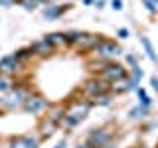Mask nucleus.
<instances>
[{
	"label": "nucleus",
	"mask_w": 158,
	"mask_h": 148,
	"mask_svg": "<svg viewBox=\"0 0 158 148\" xmlns=\"http://www.w3.org/2000/svg\"><path fill=\"white\" fill-rule=\"evenodd\" d=\"M63 107H65V113H63V118L59 122V126L63 125L65 128H75L77 125H81L85 121V117L89 115V111H91V105H89V101L85 97L83 99H69Z\"/></svg>",
	"instance_id": "1"
},
{
	"label": "nucleus",
	"mask_w": 158,
	"mask_h": 148,
	"mask_svg": "<svg viewBox=\"0 0 158 148\" xmlns=\"http://www.w3.org/2000/svg\"><path fill=\"white\" fill-rule=\"evenodd\" d=\"M93 57H99V59H105V61H111L113 57L117 56H123V47L118 46L117 42H113V39H101V43L93 49Z\"/></svg>",
	"instance_id": "2"
},
{
	"label": "nucleus",
	"mask_w": 158,
	"mask_h": 148,
	"mask_svg": "<svg viewBox=\"0 0 158 148\" xmlns=\"http://www.w3.org/2000/svg\"><path fill=\"white\" fill-rule=\"evenodd\" d=\"M32 89L22 85V83H16L12 89L8 91V97L4 99V105H6L8 109H14V107H22L24 103H26V99L32 95Z\"/></svg>",
	"instance_id": "3"
},
{
	"label": "nucleus",
	"mask_w": 158,
	"mask_h": 148,
	"mask_svg": "<svg viewBox=\"0 0 158 148\" xmlns=\"http://www.w3.org/2000/svg\"><path fill=\"white\" fill-rule=\"evenodd\" d=\"M113 138H115L113 128L101 126V128H93V130L89 132L87 138H85V144H87L89 148H101V146H105L107 142H111Z\"/></svg>",
	"instance_id": "4"
},
{
	"label": "nucleus",
	"mask_w": 158,
	"mask_h": 148,
	"mask_svg": "<svg viewBox=\"0 0 158 148\" xmlns=\"http://www.w3.org/2000/svg\"><path fill=\"white\" fill-rule=\"evenodd\" d=\"M107 91H111V83L103 81L99 75L89 77L87 81L83 83V87H81V93H83V97H85V99H91V97L101 95V93H107Z\"/></svg>",
	"instance_id": "5"
},
{
	"label": "nucleus",
	"mask_w": 158,
	"mask_h": 148,
	"mask_svg": "<svg viewBox=\"0 0 158 148\" xmlns=\"http://www.w3.org/2000/svg\"><path fill=\"white\" fill-rule=\"evenodd\" d=\"M49 105H52V103H49L42 93H32V95L26 99V103L22 105V109L26 113H32V115H40V113H46L49 109Z\"/></svg>",
	"instance_id": "6"
},
{
	"label": "nucleus",
	"mask_w": 158,
	"mask_h": 148,
	"mask_svg": "<svg viewBox=\"0 0 158 148\" xmlns=\"http://www.w3.org/2000/svg\"><path fill=\"white\" fill-rule=\"evenodd\" d=\"M127 75H128V69L125 65H121V63H115V61H107V65L99 73V77L107 83H115V81H118V79H123Z\"/></svg>",
	"instance_id": "7"
},
{
	"label": "nucleus",
	"mask_w": 158,
	"mask_h": 148,
	"mask_svg": "<svg viewBox=\"0 0 158 148\" xmlns=\"http://www.w3.org/2000/svg\"><path fill=\"white\" fill-rule=\"evenodd\" d=\"M101 39H103L101 34H87V32H83L81 36H79V39L73 43V47H75L79 53H91L93 49L101 43Z\"/></svg>",
	"instance_id": "8"
},
{
	"label": "nucleus",
	"mask_w": 158,
	"mask_h": 148,
	"mask_svg": "<svg viewBox=\"0 0 158 148\" xmlns=\"http://www.w3.org/2000/svg\"><path fill=\"white\" fill-rule=\"evenodd\" d=\"M6 148H40V138L26 134V136H12Z\"/></svg>",
	"instance_id": "9"
},
{
	"label": "nucleus",
	"mask_w": 158,
	"mask_h": 148,
	"mask_svg": "<svg viewBox=\"0 0 158 148\" xmlns=\"http://www.w3.org/2000/svg\"><path fill=\"white\" fill-rule=\"evenodd\" d=\"M22 67H24V63H20L14 56H6V57H2L0 59V73H4V75H16V73L22 71Z\"/></svg>",
	"instance_id": "10"
},
{
	"label": "nucleus",
	"mask_w": 158,
	"mask_h": 148,
	"mask_svg": "<svg viewBox=\"0 0 158 148\" xmlns=\"http://www.w3.org/2000/svg\"><path fill=\"white\" fill-rule=\"evenodd\" d=\"M69 8H71V4H48V6L44 8V18L46 20H57V18H61Z\"/></svg>",
	"instance_id": "11"
},
{
	"label": "nucleus",
	"mask_w": 158,
	"mask_h": 148,
	"mask_svg": "<svg viewBox=\"0 0 158 148\" xmlns=\"http://www.w3.org/2000/svg\"><path fill=\"white\" fill-rule=\"evenodd\" d=\"M30 47H32V51H34V56H36V57H48V56H52V53H53V47L49 46L46 39H38V42H34Z\"/></svg>",
	"instance_id": "12"
},
{
	"label": "nucleus",
	"mask_w": 158,
	"mask_h": 148,
	"mask_svg": "<svg viewBox=\"0 0 158 148\" xmlns=\"http://www.w3.org/2000/svg\"><path fill=\"white\" fill-rule=\"evenodd\" d=\"M59 128L57 122H53V121H49V118L46 117H42V121H40V125H38V132H42V136L44 138H49Z\"/></svg>",
	"instance_id": "13"
},
{
	"label": "nucleus",
	"mask_w": 158,
	"mask_h": 148,
	"mask_svg": "<svg viewBox=\"0 0 158 148\" xmlns=\"http://www.w3.org/2000/svg\"><path fill=\"white\" fill-rule=\"evenodd\" d=\"M63 113H65V107H63V103H59V105H49V109L46 111V118H49V121L53 122H61L63 118Z\"/></svg>",
	"instance_id": "14"
},
{
	"label": "nucleus",
	"mask_w": 158,
	"mask_h": 148,
	"mask_svg": "<svg viewBox=\"0 0 158 148\" xmlns=\"http://www.w3.org/2000/svg\"><path fill=\"white\" fill-rule=\"evenodd\" d=\"M128 91H132L128 77H123V79H118V81L111 83V93L113 95H123V93H128Z\"/></svg>",
	"instance_id": "15"
},
{
	"label": "nucleus",
	"mask_w": 158,
	"mask_h": 148,
	"mask_svg": "<svg viewBox=\"0 0 158 148\" xmlns=\"http://www.w3.org/2000/svg\"><path fill=\"white\" fill-rule=\"evenodd\" d=\"M87 101H89L91 107H107V105L113 103V93L107 91V93H101V95H95V97L87 99Z\"/></svg>",
	"instance_id": "16"
},
{
	"label": "nucleus",
	"mask_w": 158,
	"mask_h": 148,
	"mask_svg": "<svg viewBox=\"0 0 158 148\" xmlns=\"http://www.w3.org/2000/svg\"><path fill=\"white\" fill-rule=\"evenodd\" d=\"M44 39H46L53 49L61 47V46H65V32H52V34H48Z\"/></svg>",
	"instance_id": "17"
},
{
	"label": "nucleus",
	"mask_w": 158,
	"mask_h": 148,
	"mask_svg": "<svg viewBox=\"0 0 158 148\" xmlns=\"http://www.w3.org/2000/svg\"><path fill=\"white\" fill-rule=\"evenodd\" d=\"M128 81H131V87H132V91H136L138 85H140V81H142V69L140 67H131L128 69Z\"/></svg>",
	"instance_id": "18"
},
{
	"label": "nucleus",
	"mask_w": 158,
	"mask_h": 148,
	"mask_svg": "<svg viewBox=\"0 0 158 148\" xmlns=\"http://www.w3.org/2000/svg\"><path fill=\"white\" fill-rule=\"evenodd\" d=\"M140 43H142V47H144V51H146V56H148V59L150 61H158V57H156V51H154V46H152V42L148 39L146 36H142L140 38Z\"/></svg>",
	"instance_id": "19"
},
{
	"label": "nucleus",
	"mask_w": 158,
	"mask_h": 148,
	"mask_svg": "<svg viewBox=\"0 0 158 148\" xmlns=\"http://www.w3.org/2000/svg\"><path fill=\"white\" fill-rule=\"evenodd\" d=\"M107 65V61L105 59H99V57H95V59H89L87 61V67H89V71L91 73H95V75H99V73L103 71V67Z\"/></svg>",
	"instance_id": "20"
},
{
	"label": "nucleus",
	"mask_w": 158,
	"mask_h": 148,
	"mask_svg": "<svg viewBox=\"0 0 158 148\" xmlns=\"http://www.w3.org/2000/svg\"><path fill=\"white\" fill-rule=\"evenodd\" d=\"M14 85H16V81H14L12 75H4V73H0V91L8 93Z\"/></svg>",
	"instance_id": "21"
},
{
	"label": "nucleus",
	"mask_w": 158,
	"mask_h": 148,
	"mask_svg": "<svg viewBox=\"0 0 158 148\" xmlns=\"http://www.w3.org/2000/svg\"><path fill=\"white\" fill-rule=\"evenodd\" d=\"M12 56L16 57L20 63H24V61H28V59L36 57V56H34V51H32V47H22V49H18V51H14Z\"/></svg>",
	"instance_id": "22"
},
{
	"label": "nucleus",
	"mask_w": 158,
	"mask_h": 148,
	"mask_svg": "<svg viewBox=\"0 0 158 148\" xmlns=\"http://www.w3.org/2000/svg\"><path fill=\"white\" fill-rule=\"evenodd\" d=\"M18 4H20L24 10H30V12H32V10L44 6V4H46V0H18Z\"/></svg>",
	"instance_id": "23"
},
{
	"label": "nucleus",
	"mask_w": 158,
	"mask_h": 148,
	"mask_svg": "<svg viewBox=\"0 0 158 148\" xmlns=\"http://www.w3.org/2000/svg\"><path fill=\"white\" fill-rule=\"evenodd\" d=\"M136 93H138V99H140V105L138 107H142V109H150V105H152V99L146 95V91L142 87H138L136 89Z\"/></svg>",
	"instance_id": "24"
},
{
	"label": "nucleus",
	"mask_w": 158,
	"mask_h": 148,
	"mask_svg": "<svg viewBox=\"0 0 158 148\" xmlns=\"http://www.w3.org/2000/svg\"><path fill=\"white\" fill-rule=\"evenodd\" d=\"M81 34L83 32H79V30H69V32H65V46H73Z\"/></svg>",
	"instance_id": "25"
},
{
	"label": "nucleus",
	"mask_w": 158,
	"mask_h": 148,
	"mask_svg": "<svg viewBox=\"0 0 158 148\" xmlns=\"http://www.w3.org/2000/svg\"><path fill=\"white\" fill-rule=\"evenodd\" d=\"M128 115H131V118H142L144 115H148V109H142V107H135V109H132L131 113H128Z\"/></svg>",
	"instance_id": "26"
},
{
	"label": "nucleus",
	"mask_w": 158,
	"mask_h": 148,
	"mask_svg": "<svg viewBox=\"0 0 158 148\" xmlns=\"http://www.w3.org/2000/svg\"><path fill=\"white\" fill-rule=\"evenodd\" d=\"M142 4L146 6V10H148L150 14H156V12H158V6H156V4H152L150 0H142Z\"/></svg>",
	"instance_id": "27"
},
{
	"label": "nucleus",
	"mask_w": 158,
	"mask_h": 148,
	"mask_svg": "<svg viewBox=\"0 0 158 148\" xmlns=\"http://www.w3.org/2000/svg\"><path fill=\"white\" fill-rule=\"evenodd\" d=\"M127 63H128L131 67H136V65H138V59L132 56V53H127Z\"/></svg>",
	"instance_id": "28"
},
{
	"label": "nucleus",
	"mask_w": 158,
	"mask_h": 148,
	"mask_svg": "<svg viewBox=\"0 0 158 148\" xmlns=\"http://www.w3.org/2000/svg\"><path fill=\"white\" fill-rule=\"evenodd\" d=\"M14 4H18V0H0V6L2 8H12Z\"/></svg>",
	"instance_id": "29"
},
{
	"label": "nucleus",
	"mask_w": 158,
	"mask_h": 148,
	"mask_svg": "<svg viewBox=\"0 0 158 148\" xmlns=\"http://www.w3.org/2000/svg\"><path fill=\"white\" fill-rule=\"evenodd\" d=\"M117 36L121 38V39H127L128 36H131V32H128L127 28H121V30H118V32H117Z\"/></svg>",
	"instance_id": "30"
},
{
	"label": "nucleus",
	"mask_w": 158,
	"mask_h": 148,
	"mask_svg": "<svg viewBox=\"0 0 158 148\" xmlns=\"http://www.w3.org/2000/svg\"><path fill=\"white\" fill-rule=\"evenodd\" d=\"M113 10H123V0H111Z\"/></svg>",
	"instance_id": "31"
},
{
	"label": "nucleus",
	"mask_w": 158,
	"mask_h": 148,
	"mask_svg": "<svg viewBox=\"0 0 158 148\" xmlns=\"http://www.w3.org/2000/svg\"><path fill=\"white\" fill-rule=\"evenodd\" d=\"M93 6H95L97 10H103L105 8V0H93Z\"/></svg>",
	"instance_id": "32"
},
{
	"label": "nucleus",
	"mask_w": 158,
	"mask_h": 148,
	"mask_svg": "<svg viewBox=\"0 0 158 148\" xmlns=\"http://www.w3.org/2000/svg\"><path fill=\"white\" fill-rule=\"evenodd\" d=\"M150 83H152V87H154L156 91H158V77H156V75H154V77L150 79Z\"/></svg>",
	"instance_id": "33"
},
{
	"label": "nucleus",
	"mask_w": 158,
	"mask_h": 148,
	"mask_svg": "<svg viewBox=\"0 0 158 148\" xmlns=\"http://www.w3.org/2000/svg\"><path fill=\"white\" fill-rule=\"evenodd\" d=\"M65 146H67V142H65V140H61V142H57V144L53 146V148H65Z\"/></svg>",
	"instance_id": "34"
},
{
	"label": "nucleus",
	"mask_w": 158,
	"mask_h": 148,
	"mask_svg": "<svg viewBox=\"0 0 158 148\" xmlns=\"http://www.w3.org/2000/svg\"><path fill=\"white\" fill-rule=\"evenodd\" d=\"M75 148H89V146H87V144H85V142H83V144H77V146H75Z\"/></svg>",
	"instance_id": "35"
},
{
	"label": "nucleus",
	"mask_w": 158,
	"mask_h": 148,
	"mask_svg": "<svg viewBox=\"0 0 158 148\" xmlns=\"http://www.w3.org/2000/svg\"><path fill=\"white\" fill-rule=\"evenodd\" d=\"M83 2H85L87 6H89V4H93V0H83Z\"/></svg>",
	"instance_id": "36"
},
{
	"label": "nucleus",
	"mask_w": 158,
	"mask_h": 148,
	"mask_svg": "<svg viewBox=\"0 0 158 148\" xmlns=\"http://www.w3.org/2000/svg\"><path fill=\"white\" fill-rule=\"evenodd\" d=\"M150 2H152V4H156V6H158V0H150Z\"/></svg>",
	"instance_id": "37"
},
{
	"label": "nucleus",
	"mask_w": 158,
	"mask_h": 148,
	"mask_svg": "<svg viewBox=\"0 0 158 148\" xmlns=\"http://www.w3.org/2000/svg\"><path fill=\"white\" fill-rule=\"evenodd\" d=\"M4 105V99H0V107H2Z\"/></svg>",
	"instance_id": "38"
},
{
	"label": "nucleus",
	"mask_w": 158,
	"mask_h": 148,
	"mask_svg": "<svg viewBox=\"0 0 158 148\" xmlns=\"http://www.w3.org/2000/svg\"><path fill=\"white\" fill-rule=\"evenodd\" d=\"M136 148H150V146H136Z\"/></svg>",
	"instance_id": "39"
},
{
	"label": "nucleus",
	"mask_w": 158,
	"mask_h": 148,
	"mask_svg": "<svg viewBox=\"0 0 158 148\" xmlns=\"http://www.w3.org/2000/svg\"><path fill=\"white\" fill-rule=\"evenodd\" d=\"M46 2H48V4H49V2H53V0H46Z\"/></svg>",
	"instance_id": "40"
}]
</instances>
